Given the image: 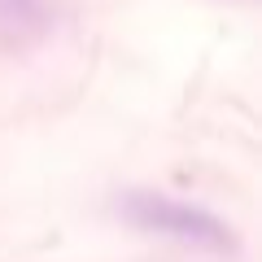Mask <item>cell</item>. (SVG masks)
<instances>
[{"label": "cell", "instance_id": "7a4b0ae2", "mask_svg": "<svg viewBox=\"0 0 262 262\" xmlns=\"http://www.w3.org/2000/svg\"><path fill=\"white\" fill-rule=\"evenodd\" d=\"M0 18L13 27H31L44 18V0H0Z\"/></svg>", "mask_w": 262, "mask_h": 262}, {"label": "cell", "instance_id": "6da1fadb", "mask_svg": "<svg viewBox=\"0 0 262 262\" xmlns=\"http://www.w3.org/2000/svg\"><path fill=\"white\" fill-rule=\"evenodd\" d=\"M122 219L136 223L140 232L166 236V241H179L188 249H232V227H223L210 210H196L188 201H175L166 192H131L127 206H122Z\"/></svg>", "mask_w": 262, "mask_h": 262}]
</instances>
